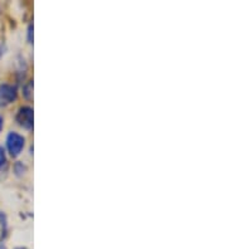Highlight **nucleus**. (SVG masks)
<instances>
[{"label": "nucleus", "mask_w": 227, "mask_h": 249, "mask_svg": "<svg viewBox=\"0 0 227 249\" xmlns=\"http://www.w3.org/2000/svg\"><path fill=\"white\" fill-rule=\"evenodd\" d=\"M8 231H9V228H8V219H6L5 214L0 210V243L8 237Z\"/></svg>", "instance_id": "4"}, {"label": "nucleus", "mask_w": 227, "mask_h": 249, "mask_svg": "<svg viewBox=\"0 0 227 249\" xmlns=\"http://www.w3.org/2000/svg\"><path fill=\"white\" fill-rule=\"evenodd\" d=\"M5 146L6 151H8V154H9L13 159L18 158L25 146L24 136L18 134V132H15V131H10L9 134L6 135Z\"/></svg>", "instance_id": "1"}, {"label": "nucleus", "mask_w": 227, "mask_h": 249, "mask_svg": "<svg viewBox=\"0 0 227 249\" xmlns=\"http://www.w3.org/2000/svg\"><path fill=\"white\" fill-rule=\"evenodd\" d=\"M0 249H6V247L3 243H0Z\"/></svg>", "instance_id": "11"}, {"label": "nucleus", "mask_w": 227, "mask_h": 249, "mask_svg": "<svg viewBox=\"0 0 227 249\" xmlns=\"http://www.w3.org/2000/svg\"><path fill=\"white\" fill-rule=\"evenodd\" d=\"M23 96L25 100H30L33 97V81H29L23 86Z\"/></svg>", "instance_id": "6"}, {"label": "nucleus", "mask_w": 227, "mask_h": 249, "mask_svg": "<svg viewBox=\"0 0 227 249\" xmlns=\"http://www.w3.org/2000/svg\"><path fill=\"white\" fill-rule=\"evenodd\" d=\"M8 159H6V151L3 146H0V170H3L4 167L6 166Z\"/></svg>", "instance_id": "7"}, {"label": "nucleus", "mask_w": 227, "mask_h": 249, "mask_svg": "<svg viewBox=\"0 0 227 249\" xmlns=\"http://www.w3.org/2000/svg\"><path fill=\"white\" fill-rule=\"evenodd\" d=\"M15 249H27L25 247H18V248H15Z\"/></svg>", "instance_id": "12"}, {"label": "nucleus", "mask_w": 227, "mask_h": 249, "mask_svg": "<svg viewBox=\"0 0 227 249\" xmlns=\"http://www.w3.org/2000/svg\"><path fill=\"white\" fill-rule=\"evenodd\" d=\"M3 54H4V48L1 46H0V58L3 57Z\"/></svg>", "instance_id": "10"}, {"label": "nucleus", "mask_w": 227, "mask_h": 249, "mask_svg": "<svg viewBox=\"0 0 227 249\" xmlns=\"http://www.w3.org/2000/svg\"><path fill=\"white\" fill-rule=\"evenodd\" d=\"M15 122L21 128L27 131L33 130L34 126V111L30 106H21L15 115Z\"/></svg>", "instance_id": "2"}, {"label": "nucleus", "mask_w": 227, "mask_h": 249, "mask_svg": "<svg viewBox=\"0 0 227 249\" xmlns=\"http://www.w3.org/2000/svg\"><path fill=\"white\" fill-rule=\"evenodd\" d=\"M3 127H4V117L0 115V132L3 131Z\"/></svg>", "instance_id": "9"}, {"label": "nucleus", "mask_w": 227, "mask_h": 249, "mask_svg": "<svg viewBox=\"0 0 227 249\" xmlns=\"http://www.w3.org/2000/svg\"><path fill=\"white\" fill-rule=\"evenodd\" d=\"M27 39L28 43H33V23H29L28 25V29H27Z\"/></svg>", "instance_id": "8"}, {"label": "nucleus", "mask_w": 227, "mask_h": 249, "mask_svg": "<svg viewBox=\"0 0 227 249\" xmlns=\"http://www.w3.org/2000/svg\"><path fill=\"white\" fill-rule=\"evenodd\" d=\"M13 170H14V174L17 175L18 178H21L24 177L25 173H27V165L23 164L21 161H17L14 164V166H13Z\"/></svg>", "instance_id": "5"}, {"label": "nucleus", "mask_w": 227, "mask_h": 249, "mask_svg": "<svg viewBox=\"0 0 227 249\" xmlns=\"http://www.w3.org/2000/svg\"><path fill=\"white\" fill-rule=\"evenodd\" d=\"M18 98V87L12 83L0 85V107H6Z\"/></svg>", "instance_id": "3"}]
</instances>
